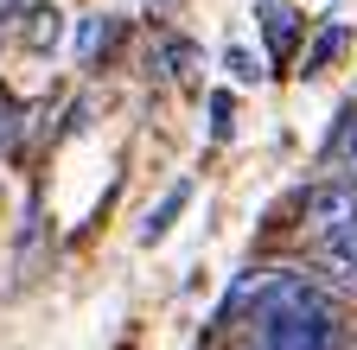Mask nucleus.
Instances as JSON below:
<instances>
[{
	"mask_svg": "<svg viewBox=\"0 0 357 350\" xmlns=\"http://www.w3.org/2000/svg\"><path fill=\"white\" fill-rule=\"evenodd\" d=\"M185 204H192V179H178L153 210H147V223H141V248H153V242H166L172 236V223H178V216H185Z\"/></svg>",
	"mask_w": 357,
	"mask_h": 350,
	"instance_id": "39448f33",
	"label": "nucleus"
},
{
	"mask_svg": "<svg viewBox=\"0 0 357 350\" xmlns=\"http://www.w3.org/2000/svg\"><path fill=\"white\" fill-rule=\"evenodd\" d=\"M332 179H344L357 191V109L338 115V134H332Z\"/></svg>",
	"mask_w": 357,
	"mask_h": 350,
	"instance_id": "0eeeda50",
	"label": "nucleus"
},
{
	"mask_svg": "<svg viewBox=\"0 0 357 350\" xmlns=\"http://www.w3.org/2000/svg\"><path fill=\"white\" fill-rule=\"evenodd\" d=\"M115 38H121V19H83V26H77V58H83V64L109 58Z\"/></svg>",
	"mask_w": 357,
	"mask_h": 350,
	"instance_id": "6e6552de",
	"label": "nucleus"
},
{
	"mask_svg": "<svg viewBox=\"0 0 357 350\" xmlns=\"http://www.w3.org/2000/svg\"><path fill=\"white\" fill-rule=\"evenodd\" d=\"M351 350H357V344H351Z\"/></svg>",
	"mask_w": 357,
	"mask_h": 350,
	"instance_id": "4468645a",
	"label": "nucleus"
},
{
	"mask_svg": "<svg viewBox=\"0 0 357 350\" xmlns=\"http://www.w3.org/2000/svg\"><path fill=\"white\" fill-rule=\"evenodd\" d=\"M319 268H326V280L338 287V293H357V223L351 230H332V236H319Z\"/></svg>",
	"mask_w": 357,
	"mask_h": 350,
	"instance_id": "7ed1b4c3",
	"label": "nucleus"
},
{
	"mask_svg": "<svg viewBox=\"0 0 357 350\" xmlns=\"http://www.w3.org/2000/svg\"><path fill=\"white\" fill-rule=\"evenodd\" d=\"M351 45V32H344V19H326L319 26V38L306 45V58H300V77H326L332 64H338V51Z\"/></svg>",
	"mask_w": 357,
	"mask_h": 350,
	"instance_id": "423d86ee",
	"label": "nucleus"
},
{
	"mask_svg": "<svg viewBox=\"0 0 357 350\" xmlns=\"http://www.w3.org/2000/svg\"><path fill=\"white\" fill-rule=\"evenodd\" d=\"M211 141H230V96H211Z\"/></svg>",
	"mask_w": 357,
	"mask_h": 350,
	"instance_id": "9b49d317",
	"label": "nucleus"
},
{
	"mask_svg": "<svg viewBox=\"0 0 357 350\" xmlns=\"http://www.w3.org/2000/svg\"><path fill=\"white\" fill-rule=\"evenodd\" d=\"M26 7H32V0H13V7H7V13H26Z\"/></svg>",
	"mask_w": 357,
	"mask_h": 350,
	"instance_id": "ddd939ff",
	"label": "nucleus"
},
{
	"mask_svg": "<svg viewBox=\"0 0 357 350\" xmlns=\"http://www.w3.org/2000/svg\"><path fill=\"white\" fill-rule=\"evenodd\" d=\"M223 70H230L236 83H255V77H261V64H255V58H249L243 45H230V51H223Z\"/></svg>",
	"mask_w": 357,
	"mask_h": 350,
	"instance_id": "9d476101",
	"label": "nucleus"
},
{
	"mask_svg": "<svg viewBox=\"0 0 357 350\" xmlns=\"http://www.w3.org/2000/svg\"><path fill=\"white\" fill-rule=\"evenodd\" d=\"M300 216H306V230H312V236H332V230H351V223H357V191H351L344 179H319V185L306 191Z\"/></svg>",
	"mask_w": 357,
	"mask_h": 350,
	"instance_id": "f03ea898",
	"label": "nucleus"
},
{
	"mask_svg": "<svg viewBox=\"0 0 357 350\" xmlns=\"http://www.w3.org/2000/svg\"><path fill=\"white\" fill-rule=\"evenodd\" d=\"M13 134H20V109H13L7 96H0V153L13 147Z\"/></svg>",
	"mask_w": 357,
	"mask_h": 350,
	"instance_id": "f8f14e48",
	"label": "nucleus"
},
{
	"mask_svg": "<svg viewBox=\"0 0 357 350\" xmlns=\"http://www.w3.org/2000/svg\"><path fill=\"white\" fill-rule=\"evenodd\" d=\"M255 13H261V32H268V58L287 64L294 45H300V13L287 7V0H255Z\"/></svg>",
	"mask_w": 357,
	"mask_h": 350,
	"instance_id": "20e7f679",
	"label": "nucleus"
},
{
	"mask_svg": "<svg viewBox=\"0 0 357 350\" xmlns=\"http://www.w3.org/2000/svg\"><path fill=\"white\" fill-rule=\"evenodd\" d=\"M294 274H300V268H287V261H261V268H243V274L230 280V293H223V305H217V331H230L243 312H261V305L275 299Z\"/></svg>",
	"mask_w": 357,
	"mask_h": 350,
	"instance_id": "f257e3e1",
	"label": "nucleus"
},
{
	"mask_svg": "<svg viewBox=\"0 0 357 350\" xmlns=\"http://www.w3.org/2000/svg\"><path fill=\"white\" fill-rule=\"evenodd\" d=\"M20 38H26V51H52L58 38H64V13H58V7H32Z\"/></svg>",
	"mask_w": 357,
	"mask_h": 350,
	"instance_id": "1a4fd4ad",
	"label": "nucleus"
}]
</instances>
